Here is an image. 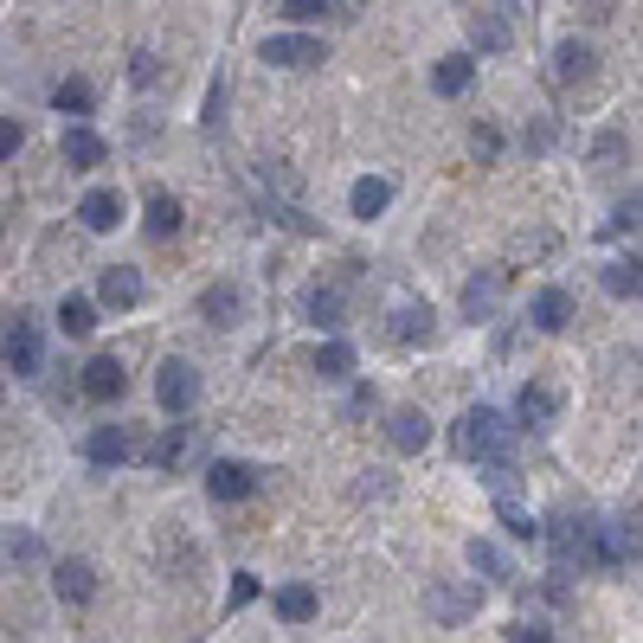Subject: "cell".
I'll use <instances>...</instances> for the list:
<instances>
[{
  "mask_svg": "<svg viewBox=\"0 0 643 643\" xmlns=\"http://www.w3.org/2000/svg\"><path fill=\"white\" fill-rule=\"evenodd\" d=\"M258 58L265 65H277V72H315L329 52H322V39H309V33H277L258 45Z\"/></svg>",
  "mask_w": 643,
  "mask_h": 643,
  "instance_id": "8992f818",
  "label": "cell"
},
{
  "mask_svg": "<svg viewBox=\"0 0 643 643\" xmlns=\"http://www.w3.org/2000/svg\"><path fill=\"white\" fill-rule=\"evenodd\" d=\"M554 554H560V567H592V522H554Z\"/></svg>",
  "mask_w": 643,
  "mask_h": 643,
  "instance_id": "7c38bea8",
  "label": "cell"
},
{
  "mask_svg": "<svg viewBox=\"0 0 643 643\" xmlns=\"http://www.w3.org/2000/svg\"><path fill=\"white\" fill-rule=\"evenodd\" d=\"M0 554H7L13 567H33L39 554H45V540H39L33 528H7V534H0Z\"/></svg>",
  "mask_w": 643,
  "mask_h": 643,
  "instance_id": "f546056e",
  "label": "cell"
},
{
  "mask_svg": "<svg viewBox=\"0 0 643 643\" xmlns=\"http://www.w3.org/2000/svg\"><path fill=\"white\" fill-rule=\"evenodd\" d=\"M200 315H206L213 329H232V322L245 315V290H238V283H213V290L200 297Z\"/></svg>",
  "mask_w": 643,
  "mask_h": 643,
  "instance_id": "d6986e66",
  "label": "cell"
},
{
  "mask_svg": "<svg viewBox=\"0 0 643 643\" xmlns=\"http://www.w3.org/2000/svg\"><path fill=\"white\" fill-rule=\"evenodd\" d=\"M592 65H599V58H592V45H579V39H567V45L554 52V72H560V84H586V77H592Z\"/></svg>",
  "mask_w": 643,
  "mask_h": 643,
  "instance_id": "4316f807",
  "label": "cell"
},
{
  "mask_svg": "<svg viewBox=\"0 0 643 643\" xmlns=\"http://www.w3.org/2000/svg\"><path fill=\"white\" fill-rule=\"evenodd\" d=\"M476 606H483V586L476 579H463V586L457 579H438V586H425V618L444 624V631L463 624V618H476Z\"/></svg>",
  "mask_w": 643,
  "mask_h": 643,
  "instance_id": "7a4b0ae2",
  "label": "cell"
},
{
  "mask_svg": "<svg viewBox=\"0 0 643 643\" xmlns=\"http://www.w3.org/2000/svg\"><path fill=\"white\" fill-rule=\"evenodd\" d=\"M502 283H508V270H476V277L463 283V309H470V322H490V315H495Z\"/></svg>",
  "mask_w": 643,
  "mask_h": 643,
  "instance_id": "4fadbf2b",
  "label": "cell"
},
{
  "mask_svg": "<svg viewBox=\"0 0 643 643\" xmlns=\"http://www.w3.org/2000/svg\"><path fill=\"white\" fill-rule=\"evenodd\" d=\"M77 219H84L90 232H116L122 226V193L116 187H90L84 200H77Z\"/></svg>",
  "mask_w": 643,
  "mask_h": 643,
  "instance_id": "e0dca14e",
  "label": "cell"
},
{
  "mask_svg": "<svg viewBox=\"0 0 643 643\" xmlns=\"http://www.w3.org/2000/svg\"><path fill=\"white\" fill-rule=\"evenodd\" d=\"M154 399H161V412H193L200 406V367L193 361H161V374H154Z\"/></svg>",
  "mask_w": 643,
  "mask_h": 643,
  "instance_id": "5b68a950",
  "label": "cell"
},
{
  "mask_svg": "<svg viewBox=\"0 0 643 643\" xmlns=\"http://www.w3.org/2000/svg\"><path fill=\"white\" fill-rule=\"evenodd\" d=\"M470 77H476V58H470V52H451V58L431 65V90H438V97H463Z\"/></svg>",
  "mask_w": 643,
  "mask_h": 643,
  "instance_id": "ac0fdd59",
  "label": "cell"
},
{
  "mask_svg": "<svg viewBox=\"0 0 643 643\" xmlns=\"http://www.w3.org/2000/svg\"><path fill=\"white\" fill-rule=\"evenodd\" d=\"M52 592H58L65 606H90V599H97V567H90V560H58V567H52Z\"/></svg>",
  "mask_w": 643,
  "mask_h": 643,
  "instance_id": "8fae6325",
  "label": "cell"
},
{
  "mask_svg": "<svg viewBox=\"0 0 643 643\" xmlns=\"http://www.w3.org/2000/svg\"><path fill=\"white\" fill-rule=\"evenodd\" d=\"M104 154H110V142H104L97 129H84V122L65 129V161H72V168H104Z\"/></svg>",
  "mask_w": 643,
  "mask_h": 643,
  "instance_id": "7402d4cb",
  "label": "cell"
},
{
  "mask_svg": "<svg viewBox=\"0 0 643 643\" xmlns=\"http://www.w3.org/2000/svg\"><path fill=\"white\" fill-rule=\"evenodd\" d=\"M0 361H7L20 379H33L39 367H45V335H39V322L26 315V309L7 322V335H0Z\"/></svg>",
  "mask_w": 643,
  "mask_h": 643,
  "instance_id": "3957f363",
  "label": "cell"
},
{
  "mask_svg": "<svg viewBox=\"0 0 643 643\" xmlns=\"http://www.w3.org/2000/svg\"><path fill=\"white\" fill-rule=\"evenodd\" d=\"M386 438H393V451H425V444H431V418L418 412V406H399V412L386 418Z\"/></svg>",
  "mask_w": 643,
  "mask_h": 643,
  "instance_id": "9a60e30c",
  "label": "cell"
},
{
  "mask_svg": "<svg viewBox=\"0 0 643 643\" xmlns=\"http://www.w3.org/2000/svg\"><path fill=\"white\" fill-rule=\"evenodd\" d=\"M129 77H136V84H154V77H161V58H154V52H136V58H129Z\"/></svg>",
  "mask_w": 643,
  "mask_h": 643,
  "instance_id": "b9f144b4",
  "label": "cell"
},
{
  "mask_svg": "<svg viewBox=\"0 0 643 643\" xmlns=\"http://www.w3.org/2000/svg\"><path fill=\"white\" fill-rule=\"evenodd\" d=\"M187 451H193V425H168V431L154 438L149 463H154V470H181V463H187Z\"/></svg>",
  "mask_w": 643,
  "mask_h": 643,
  "instance_id": "603a6c76",
  "label": "cell"
},
{
  "mask_svg": "<svg viewBox=\"0 0 643 643\" xmlns=\"http://www.w3.org/2000/svg\"><path fill=\"white\" fill-rule=\"evenodd\" d=\"M515 418H522L528 431H547V425H554V393H547V386H522V399H515ZM522 425H515V431H522Z\"/></svg>",
  "mask_w": 643,
  "mask_h": 643,
  "instance_id": "484cf974",
  "label": "cell"
},
{
  "mask_svg": "<svg viewBox=\"0 0 643 643\" xmlns=\"http://www.w3.org/2000/svg\"><path fill=\"white\" fill-rule=\"evenodd\" d=\"M52 110H58V116H90V110H97V90H90L84 77H65V84L52 90Z\"/></svg>",
  "mask_w": 643,
  "mask_h": 643,
  "instance_id": "f1b7e54d",
  "label": "cell"
},
{
  "mask_svg": "<svg viewBox=\"0 0 643 643\" xmlns=\"http://www.w3.org/2000/svg\"><path fill=\"white\" fill-rule=\"evenodd\" d=\"M149 297V283H142V270L136 265H110L104 277H97V303L104 309H136Z\"/></svg>",
  "mask_w": 643,
  "mask_h": 643,
  "instance_id": "9c48e42d",
  "label": "cell"
},
{
  "mask_svg": "<svg viewBox=\"0 0 643 643\" xmlns=\"http://www.w3.org/2000/svg\"><path fill=\"white\" fill-rule=\"evenodd\" d=\"M528 322L534 329H547V335H560L572 322V297L560 290V283H547V290H534V303H528Z\"/></svg>",
  "mask_w": 643,
  "mask_h": 643,
  "instance_id": "2e32d148",
  "label": "cell"
},
{
  "mask_svg": "<svg viewBox=\"0 0 643 643\" xmlns=\"http://www.w3.org/2000/svg\"><path fill=\"white\" fill-rule=\"evenodd\" d=\"M129 393V374H122V361L116 354H97L90 367H84V399H97V406H110Z\"/></svg>",
  "mask_w": 643,
  "mask_h": 643,
  "instance_id": "30bf717a",
  "label": "cell"
},
{
  "mask_svg": "<svg viewBox=\"0 0 643 643\" xmlns=\"http://www.w3.org/2000/svg\"><path fill=\"white\" fill-rule=\"evenodd\" d=\"M347 206H354V219H379V213L393 206V181L361 174V181H354V193H347Z\"/></svg>",
  "mask_w": 643,
  "mask_h": 643,
  "instance_id": "ffe728a7",
  "label": "cell"
},
{
  "mask_svg": "<svg viewBox=\"0 0 643 643\" xmlns=\"http://www.w3.org/2000/svg\"><path fill=\"white\" fill-rule=\"evenodd\" d=\"M251 490H258V470H251V463H238V457L206 463V495H213V502H245Z\"/></svg>",
  "mask_w": 643,
  "mask_h": 643,
  "instance_id": "52a82bcc",
  "label": "cell"
},
{
  "mask_svg": "<svg viewBox=\"0 0 643 643\" xmlns=\"http://www.w3.org/2000/svg\"><path fill=\"white\" fill-rule=\"evenodd\" d=\"M142 226H149V238H174V232L187 226V213H181L174 193H149V219Z\"/></svg>",
  "mask_w": 643,
  "mask_h": 643,
  "instance_id": "cb8c5ba5",
  "label": "cell"
},
{
  "mask_svg": "<svg viewBox=\"0 0 643 643\" xmlns=\"http://www.w3.org/2000/svg\"><path fill=\"white\" fill-rule=\"evenodd\" d=\"M58 329H65V335H90V329H97V303H90V297H65V303H58Z\"/></svg>",
  "mask_w": 643,
  "mask_h": 643,
  "instance_id": "1f68e13d",
  "label": "cell"
},
{
  "mask_svg": "<svg viewBox=\"0 0 643 643\" xmlns=\"http://www.w3.org/2000/svg\"><path fill=\"white\" fill-rule=\"evenodd\" d=\"M258 592H265V586H258V572H232V611H245Z\"/></svg>",
  "mask_w": 643,
  "mask_h": 643,
  "instance_id": "d590c367",
  "label": "cell"
},
{
  "mask_svg": "<svg viewBox=\"0 0 643 643\" xmlns=\"http://www.w3.org/2000/svg\"><path fill=\"white\" fill-rule=\"evenodd\" d=\"M508 643H554V631L534 624V618H522V624H508Z\"/></svg>",
  "mask_w": 643,
  "mask_h": 643,
  "instance_id": "60d3db41",
  "label": "cell"
},
{
  "mask_svg": "<svg viewBox=\"0 0 643 643\" xmlns=\"http://www.w3.org/2000/svg\"><path fill=\"white\" fill-rule=\"evenodd\" d=\"M495 515H502V528L515 534V540H540V522H534L515 495H495Z\"/></svg>",
  "mask_w": 643,
  "mask_h": 643,
  "instance_id": "4dcf8cb0",
  "label": "cell"
},
{
  "mask_svg": "<svg viewBox=\"0 0 643 643\" xmlns=\"http://www.w3.org/2000/svg\"><path fill=\"white\" fill-rule=\"evenodd\" d=\"M606 290H611V297H637V290H643L637 258H618V265H606Z\"/></svg>",
  "mask_w": 643,
  "mask_h": 643,
  "instance_id": "836d02e7",
  "label": "cell"
},
{
  "mask_svg": "<svg viewBox=\"0 0 643 643\" xmlns=\"http://www.w3.org/2000/svg\"><path fill=\"white\" fill-rule=\"evenodd\" d=\"M315 606H322V599H315V586H303V579H297V586H277V618H283V624H309Z\"/></svg>",
  "mask_w": 643,
  "mask_h": 643,
  "instance_id": "d4e9b609",
  "label": "cell"
},
{
  "mask_svg": "<svg viewBox=\"0 0 643 643\" xmlns=\"http://www.w3.org/2000/svg\"><path fill=\"white\" fill-rule=\"evenodd\" d=\"M20 142H26V129H20L13 116H0V161H13V154H20Z\"/></svg>",
  "mask_w": 643,
  "mask_h": 643,
  "instance_id": "ab89813d",
  "label": "cell"
},
{
  "mask_svg": "<svg viewBox=\"0 0 643 643\" xmlns=\"http://www.w3.org/2000/svg\"><path fill=\"white\" fill-rule=\"evenodd\" d=\"M457 451L470 457V463H490L495 476H502L508 457H515V425L495 406H470V412L457 418Z\"/></svg>",
  "mask_w": 643,
  "mask_h": 643,
  "instance_id": "6da1fadb",
  "label": "cell"
},
{
  "mask_svg": "<svg viewBox=\"0 0 643 643\" xmlns=\"http://www.w3.org/2000/svg\"><path fill=\"white\" fill-rule=\"evenodd\" d=\"M463 560H470V572H483V579H495V586H508V579H515V567H508V554H502L495 540H483V534H476V540L463 547Z\"/></svg>",
  "mask_w": 643,
  "mask_h": 643,
  "instance_id": "44dd1931",
  "label": "cell"
},
{
  "mask_svg": "<svg viewBox=\"0 0 643 643\" xmlns=\"http://www.w3.org/2000/svg\"><path fill=\"white\" fill-rule=\"evenodd\" d=\"M508 13L515 7H476L470 13V45L476 52H508Z\"/></svg>",
  "mask_w": 643,
  "mask_h": 643,
  "instance_id": "5bb4252c",
  "label": "cell"
},
{
  "mask_svg": "<svg viewBox=\"0 0 643 643\" xmlns=\"http://www.w3.org/2000/svg\"><path fill=\"white\" fill-rule=\"evenodd\" d=\"M470 149H476V161H495V154H502V136H495L490 122H476V129H470Z\"/></svg>",
  "mask_w": 643,
  "mask_h": 643,
  "instance_id": "8d00e7d4",
  "label": "cell"
},
{
  "mask_svg": "<svg viewBox=\"0 0 643 643\" xmlns=\"http://www.w3.org/2000/svg\"><path fill=\"white\" fill-rule=\"evenodd\" d=\"M84 457H90L97 470H116V463H129V457H136V438H129V425H90V438H84Z\"/></svg>",
  "mask_w": 643,
  "mask_h": 643,
  "instance_id": "ba28073f",
  "label": "cell"
},
{
  "mask_svg": "<svg viewBox=\"0 0 643 643\" xmlns=\"http://www.w3.org/2000/svg\"><path fill=\"white\" fill-rule=\"evenodd\" d=\"M637 213H643V200L631 193V200H618V213L606 219V232H637Z\"/></svg>",
  "mask_w": 643,
  "mask_h": 643,
  "instance_id": "74e56055",
  "label": "cell"
},
{
  "mask_svg": "<svg viewBox=\"0 0 643 643\" xmlns=\"http://www.w3.org/2000/svg\"><path fill=\"white\" fill-rule=\"evenodd\" d=\"M431 329H438L431 303H399V341H431Z\"/></svg>",
  "mask_w": 643,
  "mask_h": 643,
  "instance_id": "d6a6232c",
  "label": "cell"
},
{
  "mask_svg": "<svg viewBox=\"0 0 643 643\" xmlns=\"http://www.w3.org/2000/svg\"><path fill=\"white\" fill-rule=\"evenodd\" d=\"M592 567H637V522H592Z\"/></svg>",
  "mask_w": 643,
  "mask_h": 643,
  "instance_id": "277c9868",
  "label": "cell"
},
{
  "mask_svg": "<svg viewBox=\"0 0 643 643\" xmlns=\"http://www.w3.org/2000/svg\"><path fill=\"white\" fill-rule=\"evenodd\" d=\"M277 13H283V20H315V13H335V7H329V0H283Z\"/></svg>",
  "mask_w": 643,
  "mask_h": 643,
  "instance_id": "f35d334b",
  "label": "cell"
},
{
  "mask_svg": "<svg viewBox=\"0 0 643 643\" xmlns=\"http://www.w3.org/2000/svg\"><path fill=\"white\" fill-rule=\"evenodd\" d=\"M315 374L322 379H354V347L341 335H329L322 347H315Z\"/></svg>",
  "mask_w": 643,
  "mask_h": 643,
  "instance_id": "83f0119b",
  "label": "cell"
},
{
  "mask_svg": "<svg viewBox=\"0 0 643 643\" xmlns=\"http://www.w3.org/2000/svg\"><path fill=\"white\" fill-rule=\"evenodd\" d=\"M219 122H226V84L206 90V129H219Z\"/></svg>",
  "mask_w": 643,
  "mask_h": 643,
  "instance_id": "7bdbcfd3",
  "label": "cell"
},
{
  "mask_svg": "<svg viewBox=\"0 0 643 643\" xmlns=\"http://www.w3.org/2000/svg\"><path fill=\"white\" fill-rule=\"evenodd\" d=\"M309 315H315V322H322V329H341V290H335V283H329V290H315V297H309Z\"/></svg>",
  "mask_w": 643,
  "mask_h": 643,
  "instance_id": "e575fe53",
  "label": "cell"
}]
</instances>
